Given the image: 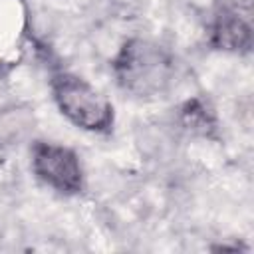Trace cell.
<instances>
[{
  "label": "cell",
  "instance_id": "obj_2",
  "mask_svg": "<svg viewBox=\"0 0 254 254\" xmlns=\"http://www.w3.org/2000/svg\"><path fill=\"white\" fill-rule=\"evenodd\" d=\"M52 93L60 111L85 131L103 133L111 129L113 107L95 87L73 73H58L52 77Z\"/></svg>",
  "mask_w": 254,
  "mask_h": 254
},
{
  "label": "cell",
  "instance_id": "obj_5",
  "mask_svg": "<svg viewBox=\"0 0 254 254\" xmlns=\"http://www.w3.org/2000/svg\"><path fill=\"white\" fill-rule=\"evenodd\" d=\"M181 117H183V125L189 131L196 133V135L210 137L214 133V129H216L214 111L200 97H194V99L187 101L185 107H183V111H181Z\"/></svg>",
  "mask_w": 254,
  "mask_h": 254
},
{
  "label": "cell",
  "instance_id": "obj_1",
  "mask_svg": "<svg viewBox=\"0 0 254 254\" xmlns=\"http://www.w3.org/2000/svg\"><path fill=\"white\" fill-rule=\"evenodd\" d=\"M113 73L121 89L137 97H155L169 89L175 73L171 54L155 42L133 38L113 60Z\"/></svg>",
  "mask_w": 254,
  "mask_h": 254
},
{
  "label": "cell",
  "instance_id": "obj_3",
  "mask_svg": "<svg viewBox=\"0 0 254 254\" xmlns=\"http://www.w3.org/2000/svg\"><path fill=\"white\" fill-rule=\"evenodd\" d=\"M32 169L42 183L62 194H75L83 189L81 165L67 147L38 141L32 147Z\"/></svg>",
  "mask_w": 254,
  "mask_h": 254
},
{
  "label": "cell",
  "instance_id": "obj_4",
  "mask_svg": "<svg viewBox=\"0 0 254 254\" xmlns=\"http://www.w3.org/2000/svg\"><path fill=\"white\" fill-rule=\"evenodd\" d=\"M210 42L218 50L248 52L252 48V0H218Z\"/></svg>",
  "mask_w": 254,
  "mask_h": 254
}]
</instances>
